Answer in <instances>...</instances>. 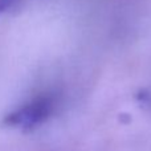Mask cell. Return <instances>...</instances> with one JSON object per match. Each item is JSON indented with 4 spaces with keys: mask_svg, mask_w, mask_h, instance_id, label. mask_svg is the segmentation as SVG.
Instances as JSON below:
<instances>
[{
    "mask_svg": "<svg viewBox=\"0 0 151 151\" xmlns=\"http://www.w3.org/2000/svg\"><path fill=\"white\" fill-rule=\"evenodd\" d=\"M55 109V99L50 96H41L31 102L13 110L3 119L8 127H19L23 130H32L41 125L50 117Z\"/></svg>",
    "mask_w": 151,
    "mask_h": 151,
    "instance_id": "1",
    "label": "cell"
},
{
    "mask_svg": "<svg viewBox=\"0 0 151 151\" xmlns=\"http://www.w3.org/2000/svg\"><path fill=\"white\" fill-rule=\"evenodd\" d=\"M20 0H0V15L12 9Z\"/></svg>",
    "mask_w": 151,
    "mask_h": 151,
    "instance_id": "2",
    "label": "cell"
}]
</instances>
